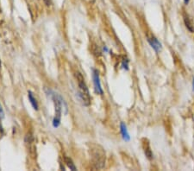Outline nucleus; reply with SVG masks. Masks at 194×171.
<instances>
[{
    "label": "nucleus",
    "mask_w": 194,
    "mask_h": 171,
    "mask_svg": "<svg viewBox=\"0 0 194 171\" xmlns=\"http://www.w3.org/2000/svg\"><path fill=\"white\" fill-rule=\"evenodd\" d=\"M76 79L79 84V97L81 99L82 102L85 105V106H88L91 105V97H90V93H89L88 87L85 84L84 78L80 73H76L75 74Z\"/></svg>",
    "instance_id": "f257e3e1"
},
{
    "label": "nucleus",
    "mask_w": 194,
    "mask_h": 171,
    "mask_svg": "<svg viewBox=\"0 0 194 171\" xmlns=\"http://www.w3.org/2000/svg\"><path fill=\"white\" fill-rule=\"evenodd\" d=\"M92 163L96 168H102L105 163V152L99 145H93L91 148Z\"/></svg>",
    "instance_id": "f03ea898"
},
{
    "label": "nucleus",
    "mask_w": 194,
    "mask_h": 171,
    "mask_svg": "<svg viewBox=\"0 0 194 171\" xmlns=\"http://www.w3.org/2000/svg\"><path fill=\"white\" fill-rule=\"evenodd\" d=\"M54 107H55V114L53 119V126L57 128L60 124V118H61V111H62V103H64L61 97L59 96L56 93L52 94Z\"/></svg>",
    "instance_id": "7ed1b4c3"
},
{
    "label": "nucleus",
    "mask_w": 194,
    "mask_h": 171,
    "mask_svg": "<svg viewBox=\"0 0 194 171\" xmlns=\"http://www.w3.org/2000/svg\"><path fill=\"white\" fill-rule=\"evenodd\" d=\"M92 79H93V83H94V89L98 94H103V89L101 86V82L99 78V74L98 70L93 69V74H92Z\"/></svg>",
    "instance_id": "20e7f679"
},
{
    "label": "nucleus",
    "mask_w": 194,
    "mask_h": 171,
    "mask_svg": "<svg viewBox=\"0 0 194 171\" xmlns=\"http://www.w3.org/2000/svg\"><path fill=\"white\" fill-rule=\"evenodd\" d=\"M25 143H26L28 149L29 150L30 155L33 156L32 152L35 153V145H34V137H33V135H32L30 132H28V134L26 135V137H25Z\"/></svg>",
    "instance_id": "39448f33"
},
{
    "label": "nucleus",
    "mask_w": 194,
    "mask_h": 171,
    "mask_svg": "<svg viewBox=\"0 0 194 171\" xmlns=\"http://www.w3.org/2000/svg\"><path fill=\"white\" fill-rule=\"evenodd\" d=\"M148 38V43L150 44V46L155 50V52H159L162 49V46H161V43H160L158 39L155 37L154 36H148L147 37Z\"/></svg>",
    "instance_id": "423d86ee"
},
{
    "label": "nucleus",
    "mask_w": 194,
    "mask_h": 171,
    "mask_svg": "<svg viewBox=\"0 0 194 171\" xmlns=\"http://www.w3.org/2000/svg\"><path fill=\"white\" fill-rule=\"evenodd\" d=\"M120 128H121V134H122V137H123L124 140L127 141V142L128 141H130V134H129V132H128L127 126H126V125L124 124V122L121 123Z\"/></svg>",
    "instance_id": "0eeeda50"
},
{
    "label": "nucleus",
    "mask_w": 194,
    "mask_h": 171,
    "mask_svg": "<svg viewBox=\"0 0 194 171\" xmlns=\"http://www.w3.org/2000/svg\"><path fill=\"white\" fill-rule=\"evenodd\" d=\"M28 100H29V101H30V103H31L32 106H33V108L36 111L38 110V103H37V101H36V100H35V98L34 97V95H33L32 92L28 91Z\"/></svg>",
    "instance_id": "6e6552de"
},
{
    "label": "nucleus",
    "mask_w": 194,
    "mask_h": 171,
    "mask_svg": "<svg viewBox=\"0 0 194 171\" xmlns=\"http://www.w3.org/2000/svg\"><path fill=\"white\" fill-rule=\"evenodd\" d=\"M143 149H144L146 157H148V159H152L153 158V153H152V150H150V147H149V144H148V142H143Z\"/></svg>",
    "instance_id": "1a4fd4ad"
},
{
    "label": "nucleus",
    "mask_w": 194,
    "mask_h": 171,
    "mask_svg": "<svg viewBox=\"0 0 194 171\" xmlns=\"http://www.w3.org/2000/svg\"><path fill=\"white\" fill-rule=\"evenodd\" d=\"M184 21H185V24H186V27L187 28V29H188L190 32H194V26L193 24H192L191 21L190 20V18L186 17V18H184Z\"/></svg>",
    "instance_id": "9d476101"
},
{
    "label": "nucleus",
    "mask_w": 194,
    "mask_h": 171,
    "mask_svg": "<svg viewBox=\"0 0 194 171\" xmlns=\"http://www.w3.org/2000/svg\"><path fill=\"white\" fill-rule=\"evenodd\" d=\"M65 163L67 164V166L70 168L71 170H76L77 169L76 167H75V165H74V162H73V160L71 159L70 157H65Z\"/></svg>",
    "instance_id": "9b49d317"
},
{
    "label": "nucleus",
    "mask_w": 194,
    "mask_h": 171,
    "mask_svg": "<svg viewBox=\"0 0 194 171\" xmlns=\"http://www.w3.org/2000/svg\"><path fill=\"white\" fill-rule=\"evenodd\" d=\"M4 110H3V108H2V106L0 105V119L4 118Z\"/></svg>",
    "instance_id": "f8f14e48"
},
{
    "label": "nucleus",
    "mask_w": 194,
    "mask_h": 171,
    "mask_svg": "<svg viewBox=\"0 0 194 171\" xmlns=\"http://www.w3.org/2000/svg\"><path fill=\"white\" fill-rule=\"evenodd\" d=\"M122 67H123V68H125L126 70H128V61H123V63H122Z\"/></svg>",
    "instance_id": "ddd939ff"
},
{
    "label": "nucleus",
    "mask_w": 194,
    "mask_h": 171,
    "mask_svg": "<svg viewBox=\"0 0 194 171\" xmlns=\"http://www.w3.org/2000/svg\"><path fill=\"white\" fill-rule=\"evenodd\" d=\"M4 136V130L2 128V126L0 125V138Z\"/></svg>",
    "instance_id": "4468645a"
},
{
    "label": "nucleus",
    "mask_w": 194,
    "mask_h": 171,
    "mask_svg": "<svg viewBox=\"0 0 194 171\" xmlns=\"http://www.w3.org/2000/svg\"><path fill=\"white\" fill-rule=\"evenodd\" d=\"M44 2L46 3V4L48 5V6L51 4V0H44Z\"/></svg>",
    "instance_id": "2eb2a0df"
},
{
    "label": "nucleus",
    "mask_w": 194,
    "mask_h": 171,
    "mask_svg": "<svg viewBox=\"0 0 194 171\" xmlns=\"http://www.w3.org/2000/svg\"><path fill=\"white\" fill-rule=\"evenodd\" d=\"M189 2H190V0H184V3L186 4H189Z\"/></svg>",
    "instance_id": "dca6fc26"
},
{
    "label": "nucleus",
    "mask_w": 194,
    "mask_h": 171,
    "mask_svg": "<svg viewBox=\"0 0 194 171\" xmlns=\"http://www.w3.org/2000/svg\"><path fill=\"white\" fill-rule=\"evenodd\" d=\"M192 89L194 91V78H193V81H192Z\"/></svg>",
    "instance_id": "f3484780"
}]
</instances>
